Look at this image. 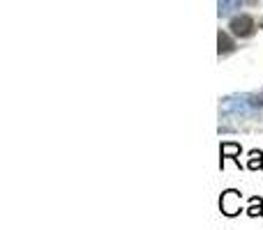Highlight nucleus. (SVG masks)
I'll return each mask as SVG.
<instances>
[{"instance_id": "20e7f679", "label": "nucleus", "mask_w": 263, "mask_h": 230, "mask_svg": "<svg viewBox=\"0 0 263 230\" xmlns=\"http://www.w3.org/2000/svg\"><path fill=\"white\" fill-rule=\"evenodd\" d=\"M236 51V41L231 39V35H229L227 30H219L217 32V53L219 55H229Z\"/></svg>"}, {"instance_id": "0eeeda50", "label": "nucleus", "mask_w": 263, "mask_h": 230, "mask_svg": "<svg viewBox=\"0 0 263 230\" xmlns=\"http://www.w3.org/2000/svg\"><path fill=\"white\" fill-rule=\"evenodd\" d=\"M242 0H219V16H227V14H231L233 9L240 7Z\"/></svg>"}, {"instance_id": "39448f33", "label": "nucleus", "mask_w": 263, "mask_h": 230, "mask_svg": "<svg viewBox=\"0 0 263 230\" xmlns=\"http://www.w3.org/2000/svg\"><path fill=\"white\" fill-rule=\"evenodd\" d=\"M245 214H247V217H252V219L263 217V198H261V196H252V198H250V207L245 210Z\"/></svg>"}, {"instance_id": "423d86ee", "label": "nucleus", "mask_w": 263, "mask_h": 230, "mask_svg": "<svg viewBox=\"0 0 263 230\" xmlns=\"http://www.w3.org/2000/svg\"><path fill=\"white\" fill-rule=\"evenodd\" d=\"M247 168H250V171H261V168H263V152H261V150H250V157H247Z\"/></svg>"}, {"instance_id": "f257e3e1", "label": "nucleus", "mask_w": 263, "mask_h": 230, "mask_svg": "<svg viewBox=\"0 0 263 230\" xmlns=\"http://www.w3.org/2000/svg\"><path fill=\"white\" fill-rule=\"evenodd\" d=\"M219 212L224 214V217L233 219L238 217L240 212H245L242 210V194L238 189H227L222 196H219Z\"/></svg>"}, {"instance_id": "f03ea898", "label": "nucleus", "mask_w": 263, "mask_h": 230, "mask_svg": "<svg viewBox=\"0 0 263 230\" xmlns=\"http://www.w3.org/2000/svg\"><path fill=\"white\" fill-rule=\"evenodd\" d=\"M229 30H231L236 37H240V39H247V37H252L256 32V23H254V18H252L250 14H240V16L231 18Z\"/></svg>"}, {"instance_id": "7ed1b4c3", "label": "nucleus", "mask_w": 263, "mask_h": 230, "mask_svg": "<svg viewBox=\"0 0 263 230\" xmlns=\"http://www.w3.org/2000/svg\"><path fill=\"white\" fill-rule=\"evenodd\" d=\"M240 154H242L240 143H233V140H224V143L219 145V168H224V161H227V159H233V161L240 166Z\"/></svg>"}]
</instances>
